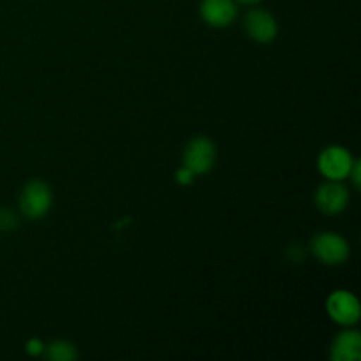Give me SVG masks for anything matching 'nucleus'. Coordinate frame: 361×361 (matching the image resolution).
<instances>
[{
  "label": "nucleus",
  "instance_id": "obj_1",
  "mask_svg": "<svg viewBox=\"0 0 361 361\" xmlns=\"http://www.w3.org/2000/svg\"><path fill=\"white\" fill-rule=\"evenodd\" d=\"M53 203V196L49 187L44 182H34L27 183L25 189L21 190L20 196V208L28 219H41L49 212Z\"/></svg>",
  "mask_w": 361,
  "mask_h": 361
},
{
  "label": "nucleus",
  "instance_id": "obj_6",
  "mask_svg": "<svg viewBox=\"0 0 361 361\" xmlns=\"http://www.w3.org/2000/svg\"><path fill=\"white\" fill-rule=\"evenodd\" d=\"M349 203V192L342 183L330 180L328 183L317 189L316 192V204L323 214L337 215L345 210Z\"/></svg>",
  "mask_w": 361,
  "mask_h": 361
},
{
  "label": "nucleus",
  "instance_id": "obj_3",
  "mask_svg": "<svg viewBox=\"0 0 361 361\" xmlns=\"http://www.w3.org/2000/svg\"><path fill=\"white\" fill-rule=\"evenodd\" d=\"M215 147L208 137H194L183 150V166L194 175H204L214 168Z\"/></svg>",
  "mask_w": 361,
  "mask_h": 361
},
{
  "label": "nucleus",
  "instance_id": "obj_9",
  "mask_svg": "<svg viewBox=\"0 0 361 361\" xmlns=\"http://www.w3.org/2000/svg\"><path fill=\"white\" fill-rule=\"evenodd\" d=\"M361 356L360 331H344L335 338L331 345V360L335 361H358Z\"/></svg>",
  "mask_w": 361,
  "mask_h": 361
},
{
  "label": "nucleus",
  "instance_id": "obj_4",
  "mask_svg": "<svg viewBox=\"0 0 361 361\" xmlns=\"http://www.w3.org/2000/svg\"><path fill=\"white\" fill-rule=\"evenodd\" d=\"M353 162L355 161H353L351 154L344 147H328L321 152L317 166H319V171L323 173V176H326L328 180L341 182L349 176Z\"/></svg>",
  "mask_w": 361,
  "mask_h": 361
},
{
  "label": "nucleus",
  "instance_id": "obj_10",
  "mask_svg": "<svg viewBox=\"0 0 361 361\" xmlns=\"http://www.w3.org/2000/svg\"><path fill=\"white\" fill-rule=\"evenodd\" d=\"M44 349H46V356H48L49 360H55V361H71L78 356L74 345L66 341L53 342L49 348H44Z\"/></svg>",
  "mask_w": 361,
  "mask_h": 361
},
{
  "label": "nucleus",
  "instance_id": "obj_2",
  "mask_svg": "<svg viewBox=\"0 0 361 361\" xmlns=\"http://www.w3.org/2000/svg\"><path fill=\"white\" fill-rule=\"evenodd\" d=\"M312 252L324 264H341L349 257V243L337 233H321L314 236Z\"/></svg>",
  "mask_w": 361,
  "mask_h": 361
},
{
  "label": "nucleus",
  "instance_id": "obj_14",
  "mask_svg": "<svg viewBox=\"0 0 361 361\" xmlns=\"http://www.w3.org/2000/svg\"><path fill=\"white\" fill-rule=\"evenodd\" d=\"M349 176H353V182H355V187L356 189H360V176H361V164L358 161L353 162V168L351 171H349Z\"/></svg>",
  "mask_w": 361,
  "mask_h": 361
},
{
  "label": "nucleus",
  "instance_id": "obj_11",
  "mask_svg": "<svg viewBox=\"0 0 361 361\" xmlns=\"http://www.w3.org/2000/svg\"><path fill=\"white\" fill-rule=\"evenodd\" d=\"M16 226V217H14L13 212L6 210V208H0V229L2 231H9Z\"/></svg>",
  "mask_w": 361,
  "mask_h": 361
},
{
  "label": "nucleus",
  "instance_id": "obj_13",
  "mask_svg": "<svg viewBox=\"0 0 361 361\" xmlns=\"http://www.w3.org/2000/svg\"><path fill=\"white\" fill-rule=\"evenodd\" d=\"M27 353L32 356L42 355L44 353V344L41 341H37V338H32V341L27 342Z\"/></svg>",
  "mask_w": 361,
  "mask_h": 361
},
{
  "label": "nucleus",
  "instance_id": "obj_8",
  "mask_svg": "<svg viewBox=\"0 0 361 361\" xmlns=\"http://www.w3.org/2000/svg\"><path fill=\"white\" fill-rule=\"evenodd\" d=\"M200 13L210 27L224 28L236 18V4L235 0H201Z\"/></svg>",
  "mask_w": 361,
  "mask_h": 361
},
{
  "label": "nucleus",
  "instance_id": "obj_12",
  "mask_svg": "<svg viewBox=\"0 0 361 361\" xmlns=\"http://www.w3.org/2000/svg\"><path fill=\"white\" fill-rule=\"evenodd\" d=\"M176 182L178 183H182V185H190V183L194 182V173L190 171V169H187L185 166H183L182 169H178V171H176Z\"/></svg>",
  "mask_w": 361,
  "mask_h": 361
},
{
  "label": "nucleus",
  "instance_id": "obj_5",
  "mask_svg": "<svg viewBox=\"0 0 361 361\" xmlns=\"http://www.w3.org/2000/svg\"><path fill=\"white\" fill-rule=\"evenodd\" d=\"M326 310L330 314L331 319L338 324L344 326H351L356 324L360 319V302L353 293L344 291H335L328 296Z\"/></svg>",
  "mask_w": 361,
  "mask_h": 361
},
{
  "label": "nucleus",
  "instance_id": "obj_7",
  "mask_svg": "<svg viewBox=\"0 0 361 361\" xmlns=\"http://www.w3.org/2000/svg\"><path fill=\"white\" fill-rule=\"evenodd\" d=\"M245 30L254 41L271 42L277 35L279 27L275 18L264 9H252L245 16Z\"/></svg>",
  "mask_w": 361,
  "mask_h": 361
},
{
  "label": "nucleus",
  "instance_id": "obj_15",
  "mask_svg": "<svg viewBox=\"0 0 361 361\" xmlns=\"http://www.w3.org/2000/svg\"><path fill=\"white\" fill-rule=\"evenodd\" d=\"M240 4H243V6H256V4H259L261 0H238Z\"/></svg>",
  "mask_w": 361,
  "mask_h": 361
}]
</instances>
